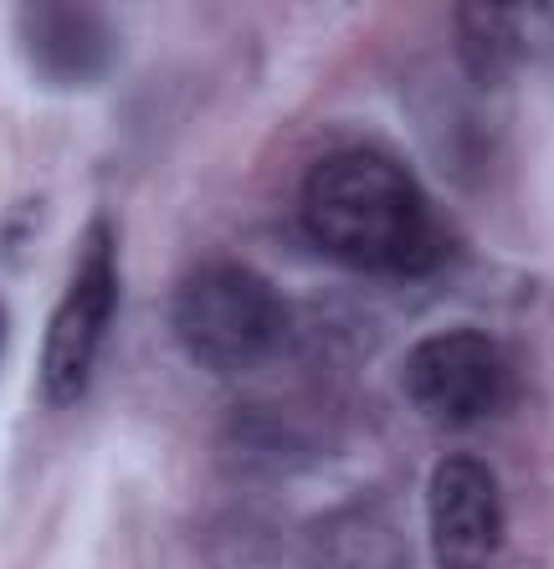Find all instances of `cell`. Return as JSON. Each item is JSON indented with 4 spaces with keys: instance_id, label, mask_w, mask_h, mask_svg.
<instances>
[{
    "instance_id": "8",
    "label": "cell",
    "mask_w": 554,
    "mask_h": 569,
    "mask_svg": "<svg viewBox=\"0 0 554 569\" xmlns=\"http://www.w3.org/2000/svg\"><path fill=\"white\" fill-rule=\"evenodd\" d=\"M410 539L390 513L344 503L298 533V569H410Z\"/></svg>"
},
{
    "instance_id": "7",
    "label": "cell",
    "mask_w": 554,
    "mask_h": 569,
    "mask_svg": "<svg viewBox=\"0 0 554 569\" xmlns=\"http://www.w3.org/2000/svg\"><path fill=\"white\" fill-rule=\"evenodd\" d=\"M457 21V62L477 88H503L518 67H528L554 37L550 6H498V0H473L452 11Z\"/></svg>"
},
{
    "instance_id": "6",
    "label": "cell",
    "mask_w": 554,
    "mask_h": 569,
    "mask_svg": "<svg viewBox=\"0 0 554 569\" xmlns=\"http://www.w3.org/2000/svg\"><path fill=\"white\" fill-rule=\"evenodd\" d=\"M426 529L436 569H488L503 549L498 477L473 451H447L426 482Z\"/></svg>"
},
{
    "instance_id": "3",
    "label": "cell",
    "mask_w": 554,
    "mask_h": 569,
    "mask_svg": "<svg viewBox=\"0 0 554 569\" xmlns=\"http://www.w3.org/2000/svg\"><path fill=\"white\" fill-rule=\"evenodd\" d=\"M119 318V237L108 216H92L72 252V278L62 288V303L47 318L37 359L41 400L52 411H72L92 385L98 355Z\"/></svg>"
},
{
    "instance_id": "4",
    "label": "cell",
    "mask_w": 554,
    "mask_h": 569,
    "mask_svg": "<svg viewBox=\"0 0 554 569\" xmlns=\"http://www.w3.org/2000/svg\"><path fill=\"white\" fill-rule=\"evenodd\" d=\"M410 406L436 426L467 431L493 416H503L518 396V375L508 349L483 329H442L410 345L400 365Z\"/></svg>"
},
{
    "instance_id": "5",
    "label": "cell",
    "mask_w": 554,
    "mask_h": 569,
    "mask_svg": "<svg viewBox=\"0 0 554 569\" xmlns=\"http://www.w3.org/2000/svg\"><path fill=\"white\" fill-rule=\"evenodd\" d=\"M11 31L31 78L47 82V88H62V93H82V88L108 82L123 57L119 27L98 6H72V0L16 6Z\"/></svg>"
},
{
    "instance_id": "1",
    "label": "cell",
    "mask_w": 554,
    "mask_h": 569,
    "mask_svg": "<svg viewBox=\"0 0 554 569\" xmlns=\"http://www.w3.org/2000/svg\"><path fill=\"white\" fill-rule=\"evenodd\" d=\"M304 226L329 262L369 278H432L452 257V226L416 174L385 149H334L304 180Z\"/></svg>"
},
{
    "instance_id": "9",
    "label": "cell",
    "mask_w": 554,
    "mask_h": 569,
    "mask_svg": "<svg viewBox=\"0 0 554 569\" xmlns=\"http://www.w3.org/2000/svg\"><path fill=\"white\" fill-rule=\"evenodd\" d=\"M6 339H11V313H6V303H0V355H6Z\"/></svg>"
},
{
    "instance_id": "2",
    "label": "cell",
    "mask_w": 554,
    "mask_h": 569,
    "mask_svg": "<svg viewBox=\"0 0 554 569\" xmlns=\"http://www.w3.org/2000/svg\"><path fill=\"white\" fill-rule=\"evenodd\" d=\"M293 308L247 262L216 257L190 267L170 292V333L190 365L211 375L257 370L288 339Z\"/></svg>"
}]
</instances>
